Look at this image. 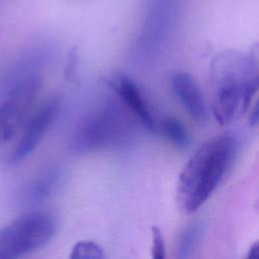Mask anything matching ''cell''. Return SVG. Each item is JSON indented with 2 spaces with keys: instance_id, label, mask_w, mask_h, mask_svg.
<instances>
[{
  "instance_id": "obj_3",
  "label": "cell",
  "mask_w": 259,
  "mask_h": 259,
  "mask_svg": "<svg viewBox=\"0 0 259 259\" xmlns=\"http://www.w3.org/2000/svg\"><path fill=\"white\" fill-rule=\"evenodd\" d=\"M136 124L130 110L115 100H106L85 113L75 125L70 148L78 154L120 148L135 136Z\"/></svg>"
},
{
  "instance_id": "obj_11",
  "label": "cell",
  "mask_w": 259,
  "mask_h": 259,
  "mask_svg": "<svg viewBox=\"0 0 259 259\" xmlns=\"http://www.w3.org/2000/svg\"><path fill=\"white\" fill-rule=\"evenodd\" d=\"M163 137L177 148L184 149L190 144V137L184 124L174 116H165L160 123Z\"/></svg>"
},
{
  "instance_id": "obj_5",
  "label": "cell",
  "mask_w": 259,
  "mask_h": 259,
  "mask_svg": "<svg viewBox=\"0 0 259 259\" xmlns=\"http://www.w3.org/2000/svg\"><path fill=\"white\" fill-rule=\"evenodd\" d=\"M41 85L40 73L31 71L12 86L0 103V151L15 141L31 113Z\"/></svg>"
},
{
  "instance_id": "obj_16",
  "label": "cell",
  "mask_w": 259,
  "mask_h": 259,
  "mask_svg": "<svg viewBox=\"0 0 259 259\" xmlns=\"http://www.w3.org/2000/svg\"><path fill=\"white\" fill-rule=\"evenodd\" d=\"M258 257V242H255L249 249L248 254H247V258H256Z\"/></svg>"
},
{
  "instance_id": "obj_1",
  "label": "cell",
  "mask_w": 259,
  "mask_h": 259,
  "mask_svg": "<svg viewBox=\"0 0 259 259\" xmlns=\"http://www.w3.org/2000/svg\"><path fill=\"white\" fill-rule=\"evenodd\" d=\"M240 149L239 136L227 132L202 144L183 166L176 185V202L184 213L196 211L213 193Z\"/></svg>"
},
{
  "instance_id": "obj_2",
  "label": "cell",
  "mask_w": 259,
  "mask_h": 259,
  "mask_svg": "<svg viewBox=\"0 0 259 259\" xmlns=\"http://www.w3.org/2000/svg\"><path fill=\"white\" fill-rule=\"evenodd\" d=\"M257 53L244 55L226 52L210 66L212 115L221 125H228L250 107L258 89Z\"/></svg>"
},
{
  "instance_id": "obj_15",
  "label": "cell",
  "mask_w": 259,
  "mask_h": 259,
  "mask_svg": "<svg viewBox=\"0 0 259 259\" xmlns=\"http://www.w3.org/2000/svg\"><path fill=\"white\" fill-rule=\"evenodd\" d=\"M259 120V108L258 104H255V106L251 109V113L249 116V122L252 127H256L258 125Z\"/></svg>"
},
{
  "instance_id": "obj_4",
  "label": "cell",
  "mask_w": 259,
  "mask_h": 259,
  "mask_svg": "<svg viewBox=\"0 0 259 259\" xmlns=\"http://www.w3.org/2000/svg\"><path fill=\"white\" fill-rule=\"evenodd\" d=\"M55 217L44 210L24 213L0 230V259H14L47 245L55 236Z\"/></svg>"
},
{
  "instance_id": "obj_7",
  "label": "cell",
  "mask_w": 259,
  "mask_h": 259,
  "mask_svg": "<svg viewBox=\"0 0 259 259\" xmlns=\"http://www.w3.org/2000/svg\"><path fill=\"white\" fill-rule=\"evenodd\" d=\"M170 86L188 115L198 123L206 122L208 108L195 79L186 72H176L170 78Z\"/></svg>"
},
{
  "instance_id": "obj_13",
  "label": "cell",
  "mask_w": 259,
  "mask_h": 259,
  "mask_svg": "<svg viewBox=\"0 0 259 259\" xmlns=\"http://www.w3.org/2000/svg\"><path fill=\"white\" fill-rule=\"evenodd\" d=\"M152 248L151 253L154 259H163L166 254L165 239L162 231L158 227H152Z\"/></svg>"
},
{
  "instance_id": "obj_6",
  "label": "cell",
  "mask_w": 259,
  "mask_h": 259,
  "mask_svg": "<svg viewBox=\"0 0 259 259\" xmlns=\"http://www.w3.org/2000/svg\"><path fill=\"white\" fill-rule=\"evenodd\" d=\"M60 100L53 96L44 101L24 122L12 146L6 151L4 161L10 165L26 159L46 137L60 110Z\"/></svg>"
},
{
  "instance_id": "obj_12",
  "label": "cell",
  "mask_w": 259,
  "mask_h": 259,
  "mask_svg": "<svg viewBox=\"0 0 259 259\" xmlns=\"http://www.w3.org/2000/svg\"><path fill=\"white\" fill-rule=\"evenodd\" d=\"M69 257L77 259H102L105 258V253L103 248L96 242L81 240L73 246Z\"/></svg>"
},
{
  "instance_id": "obj_14",
  "label": "cell",
  "mask_w": 259,
  "mask_h": 259,
  "mask_svg": "<svg viewBox=\"0 0 259 259\" xmlns=\"http://www.w3.org/2000/svg\"><path fill=\"white\" fill-rule=\"evenodd\" d=\"M77 64H78V59H77V53L76 50H72L69 58H68V62H67V66L65 69V76L68 80H73L77 74Z\"/></svg>"
},
{
  "instance_id": "obj_8",
  "label": "cell",
  "mask_w": 259,
  "mask_h": 259,
  "mask_svg": "<svg viewBox=\"0 0 259 259\" xmlns=\"http://www.w3.org/2000/svg\"><path fill=\"white\" fill-rule=\"evenodd\" d=\"M109 85L114 89L118 97L122 100V103L133 112L142 125L148 131L155 133L157 128L156 122L138 85L125 75H118L114 80L109 82Z\"/></svg>"
},
{
  "instance_id": "obj_9",
  "label": "cell",
  "mask_w": 259,
  "mask_h": 259,
  "mask_svg": "<svg viewBox=\"0 0 259 259\" xmlns=\"http://www.w3.org/2000/svg\"><path fill=\"white\" fill-rule=\"evenodd\" d=\"M64 179V169L52 165L41 171L26 186L23 193L25 204H36L48 199L60 187Z\"/></svg>"
},
{
  "instance_id": "obj_10",
  "label": "cell",
  "mask_w": 259,
  "mask_h": 259,
  "mask_svg": "<svg viewBox=\"0 0 259 259\" xmlns=\"http://www.w3.org/2000/svg\"><path fill=\"white\" fill-rule=\"evenodd\" d=\"M204 232L205 225L202 221L196 220L188 224L179 236L176 246V257L179 259L192 257L203 238Z\"/></svg>"
}]
</instances>
